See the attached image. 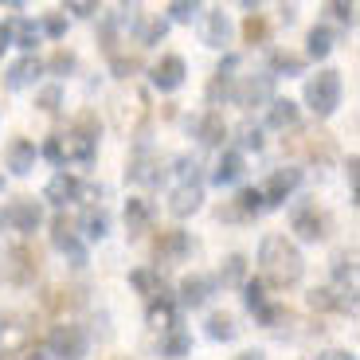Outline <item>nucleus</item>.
<instances>
[{
    "mask_svg": "<svg viewBox=\"0 0 360 360\" xmlns=\"http://www.w3.org/2000/svg\"><path fill=\"white\" fill-rule=\"evenodd\" d=\"M231 204L239 207V216H243V219H255V216H262V212H266V200H262L259 188H243L239 196L231 200Z\"/></svg>",
    "mask_w": 360,
    "mask_h": 360,
    "instance_id": "2f4dec72",
    "label": "nucleus"
},
{
    "mask_svg": "<svg viewBox=\"0 0 360 360\" xmlns=\"http://www.w3.org/2000/svg\"><path fill=\"white\" fill-rule=\"evenodd\" d=\"M270 79H297V75H306V59L294 51H270Z\"/></svg>",
    "mask_w": 360,
    "mask_h": 360,
    "instance_id": "a878e982",
    "label": "nucleus"
},
{
    "mask_svg": "<svg viewBox=\"0 0 360 360\" xmlns=\"http://www.w3.org/2000/svg\"><path fill=\"white\" fill-rule=\"evenodd\" d=\"M0 227H4V224H0Z\"/></svg>",
    "mask_w": 360,
    "mask_h": 360,
    "instance_id": "bf43d9fd",
    "label": "nucleus"
},
{
    "mask_svg": "<svg viewBox=\"0 0 360 360\" xmlns=\"http://www.w3.org/2000/svg\"><path fill=\"white\" fill-rule=\"evenodd\" d=\"M0 188H4V176H0Z\"/></svg>",
    "mask_w": 360,
    "mask_h": 360,
    "instance_id": "13d9d810",
    "label": "nucleus"
},
{
    "mask_svg": "<svg viewBox=\"0 0 360 360\" xmlns=\"http://www.w3.org/2000/svg\"><path fill=\"white\" fill-rule=\"evenodd\" d=\"M36 106L44 110V114H55V110L63 106V82H47V86L36 94Z\"/></svg>",
    "mask_w": 360,
    "mask_h": 360,
    "instance_id": "4c0bfd02",
    "label": "nucleus"
},
{
    "mask_svg": "<svg viewBox=\"0 0 360 360\" xmlns=\"http://www.w3.org/2000/svg\"><path fill=\"white\" fill-rule=\"evenodd\" d=\"M51 243L55 251H63L67 259H71V266H86V243L79 239V231H75V224L67 219V212H59V216L51 219Z\"/></svg>",
    "mask_w": 360,
    "mask_h": 360,
    "instance_id": "6e6552de",
    "label": "nucleus"
},
{
    "mask_svg": "<svg viewBox=\"0 0 360 360\" xmlns=\"http://www.w3.org/2000/svg\"><path fill=\"white\" fill-rule=\"evenodd\" d=\"M12 44L24 47L27 55H36V44H39V24H32V20H12Z\"/></svg>",
    "mask_w": 360,
    "mask_h": 360,
    "instance_id": "7c9ffc66",
    "label": "nucleus"
},
{
    "mask_svg": "<svg viewBox=\"0 0 360 360\" xmlns=\"http://www.w3.org/2000/svg\"><path fill=\"white\" fill-rule=\"evenodd\" d=\"M145 321H149V329H161V333H172V329H180L176 325V302H172V294L153 297L149 302V309H145Z\"/></svg>",
    "mask_w": 360,
    "mask_h": 360,
    "instance_id": "412c9836",
    "label": "nucleus"
},
{
    "mask_svg": "<svg viewBox=\"0 0 360 360\" xmlns=\"http://www.w3.org/2000/svg\"><path fill=\"white\" fill-rule=\"evenodd\" d=\"M126 27L134 32V39L141 47H153V44H161L165 36H169V20L165 16H145V12H129V20H126Z\"/></svg>",
    "mask_w": 360,
    "mask_h": 360,
    "instance_id": "4468645a",
    "label": "nucleus"
},
{
    "mask_svg": "<svg viewBox=\"0 0 360 360\" xmlns=\"http://www.w3.org/2000/svg\"><path fill=\"white\" fill-rule=\"evenodd\" d=\"M255 317H259V325H266V329H274V325H282V321L290 317V309H286V306H278V302H266V306H262Z\"/></svg>",
    "mask_w": 360,
    "mask_h": 360,
    "instance_id": "c03bdc74",
    "label": "nucleus"
},
{
    "mask_svg": "<svg viewBox=\"0 0 360 360\" xmlns=\"http://www.w3.org/2000/svg\"><path fill=\"white\" fill-rule=\"evenodd\" d=\"M207 337L212 341H235L239 337V325L231 321V314H212L207 317Z\"/></svg>",
    "mask_w": 360,
    "mask_h": 360,
    "instance_id": "72a5a7b5",
    "label": "nucleus"
},
{
    "mask_svg": "<svg viewBox=\"0 0 360 360\" xmlns=\"http://www.w3.org/2000/svg\"><path fill=\"white\" fill-rule=\"evenodd\" d=\"M180 306L184 309H204L207 302H212V297H216V274H184V278H180Z\"/></svg>",
    "mask_w": 360,
    "mask_h": 360,
    "instance_id": "9b49d317",
    "label": "nucleus"
},
{
    "mask_svg": "<svg viewBox=\"0 0 360 360\" xmlns=\"http://www.w3.org/2000/svg\"><path fill=\"white\" fill-rule=\"evenodd\" d=\"M0 224L16 227L20 235H36L39 224H44V204H39V200H32V196H20V200H12V204L4 207Z\"/></svg>",
    "mask_w": 360,
    "mask_h": 360,
    "instance_id": "1a4fd4ad",
    "label": "nucleus"
},
{
    "mask_svg": "<svg viewBox=\"0 0 360 360\" xmlns=\"http://www.w3.org/2000/svg\"><path fill=\"white\" fill-rule=\"evenodd\" d=\"M44 75V59L39 55H24L4 71V90H24V86H36V79Z\"/></svg>",
    "mask_w": 360,
    "mask_h": 360,
    "instance_id": "f3484780",
    "label": "nucleus"
},
{
    "mask_svg": "<svg viewBox=\"0 0 360 360\" xmlns=\"http://www.w3.org/2000/svg\"><path fill=\"white\" fill-rule=\"evenodd\" d=\"M239 290H243V306L251 309V314H259V309L266 306V282L262 278H247Z\"/></svg>",
    "mask_w": 360,
    "mask_h": 360,
    "instance_id": "f704fd0d",
    "label": "nucleus"
},
{
    "mask_svg": "<svg viewBox=\"0 0 360 360\" xmlns=\"http://www.w3.org/2000/svg\"><path fill=\"white\" fill-rule=\"evenodd\" d=\"M39 157H44V161H51L55 169H63V137H47L44 145H39Z\"/></svg>",
    "mask_w": 360,
    "mask_h": 360,
    "instance_id": "a18cd8bd",
    "label": "nucleus"
},
{
    "mask_svg": "<svg viewBox=\"0 0 360 360\" xmlns=\"http://www.w3.org/2000/svg\"><path fill=\"white\" fill-rule=\"evenodd\" d=\"M243 282H247V259L243 255H227L224 266H219V274H216V286L235 290V286H243Z\"/></svg>",
    "mask_w": 360,
    "mask_h": 360,
    "instance_id": "cd10ccee",
    "label": "nucleus"
},
{
    "mask_svg": "<svg viewBox=\"0 0 360 360\" xmlns=\"http://www.w3.org/2000/svg\"><path fill=\"white\" fill-rule=\"evenodd\" d=\"M94 157H98V122H94V114H82L79 122H75V129L67 134L63 161H75V165H82V169H90Z\"/></svg>",
    "mask_w": 360,
    "mask_h": 360,
    "instance_id": "20e7f679",
    "label": "nucleus"
},
{
    "mask_svg": "<svg viewBox=\"0 0 360 360\" xmlns=\"http://www.w3.org/2000/svg\"><path fill=\"white\" fill-rule=\"evenodd\" d=\"M36 145L27 141V137H12L8 149H4V165H8L12 176H27V172L36 169Z\"/></svg>",
    "mask_w": 360,
    "mask_h": 360,
    "instance_id": "a211bd4d",
    "label": "nucleus"
},
{
    "mask_svg": "<svg viewBox=\"0 0 360 360\" xmlns=\"http://www.w3.org/2000/svg\"><path fill=\"white\" fill-rule=\"evenodd\" d=\"M297 184H302V169H297V165H286V169L270 172L259 192H262V200H266V207H282L297 192Z\"/></svg>",
    "mask_w": 360,
    "mask_h": 360,
    "instance_id": "9d476101",
    "label": "nucleus"
},
{
    "mask_svg": "<svg viewBox=\"0 0 360 360\" xmlns=\"http://www.w3.org/2000/svg\"><path fill=\"white\" fill-rule=\"evenodd\" d=\"M129 286H134L137 290V294H161V282H157V274H153V270H149V266H137V270H129Z\"/></svg>",
    "mask_w": 360,
    "mask_h": 360,
    "instance_id": "c9c22d12",
    "label": "nucleus"
},
{
    "mask_svg": "<svg viewBox=\"0 0 360 360\" xmlns=\"http://www.w3.org/2000/svg\"><path fill=\"white\" fill-rule=\"evenodd\" d=\"M126 180L129 184H161L165 180V161L149 141H141L129 153V165H126Z\"/></svg>",
    "mask_w": 360,
    "mask_h": 360,
    "instance_id": "423d86ee",
    "label": "nucleus"
},
{
    "mask_svg": "<svg viewBox=\"0 0 360 360\" xmlns=\"http://www.w3.org/2000/svg\"><path fill=\"white\" fill-rule=\"evenodd\" d=\"M235 360H266V356H262V352L255 349V352H243V356H235Z\"/></svg>",
    "mask_w": 360,
    "mask_h": 360,
    "instance_id": "6e6d98bb",
    "label": "nucleus"
},
{
    "mask_svg": "<svg viewBox=\"0 0 360 360\" xmlns=\"http://www.w3.org/2000/svg\"><path fill=\"white\" fill-rule=\"evenodd\" d=\"M149 219H153V204H149V200H126V227H129V239H137V235L149 227Z\"/></svg>",
    "mask_w": 360,
    "mask_h": 360,
    "instance_id": "c85d7f7f",
    "label": "nucleus"
},
{
    "mask_svg": "<svg viewBox=\"0 0 360 360\" xmlns=\"http://www.w3.org/2000/svg\"><path fill=\"white\" fill-rule=\"evenodd\" d=\"M200 39H204V47H216V51H224V47H227V39H231V24H227V16H224L219 8L204 12Z\"/></svg>",
    "mask_w": 360,
    "mask_h": 360,
    "instance_id": "5701e85b",
    "label": "nucleus"
},
{
    "mask_svg": "<svg viewBox=\"0 0 360 360\" xmlns=\"http://www.w3.org/2000/svg\"><path fill=\"white\" fill-rule=\"evenodd\" d=\"M75 67H79V59H75V51H55L51 59L44 63V71H51V75H55V82H63L67 75L75 71Z\"/></svg>",
    "mask_w": 360,
    "mask_h": 360,
    "instance_id": "e433bc0d",
    "label": "nucleus"
},
{
    "mask_svg": "<svg viewBox=\"0 0 360 360\" xmlns=\"http://www.w3.org/2000/svg\"><path fill=\"white\" fill-rule=\"evenodd\" d=\"M231 98H235V106H243V110L270 106V102H274V79H270L266 71L262 75H243V79L231 86Z\"/></svg>",
    "mask_w": 360,
    "mask_h": 360,
    "instance_id": "0eeeda50",
    "label": "nucleus"
},
{
    "mask_svg": "<svg viewBox=\"0 0 360 360\" xmlns=\"http://www.w3.org/2000/svg\"><path fill=\"white\" fill-rule=\"evenodd\" d=\"M243 172H247V157L239 153V149H224L216 169H212V184H216V188H227V184H235Z\"/></svg>",
    "mask_w": 360,
    "mask_h": 360,
    "instance_id": "aec40b11",
    "label": "nucleus"
},
{
    "mask_svg": "<svg viewBox=\"0 0 360 360\" xmlns=\"http://www.w3.org/2000/svg\"><path fill=\"white\" fill-rule=\"evenodd\" d=\"M333 278H337V286H356V255L352 251L333 255Z\"/></svg>",
    "mask_w": 360,
    "mask_h": 360,
    "instance_id": "473e14b6",
    "label": "nucleus"
},
{
    "mask_svg": "<svg viewBox=\"0 0 360 360\" xmlns=\"http://www.w3.org/2000/svg\"><path fill=\"white\" fill-rule=\"evenodd\" d=\"M297 122H302V110H297V102H290V98H274L266 106V126L270 129H297Z\"/></svg>",
    "mask_w": 360,
    "mask_h": 360,
    "instance_id": "b1692460",
    "label": "nucleus"
},
{
    "mask_svg": "<svg viewBox=\"0 0 360 360\" xmlns=\"http://www.w3.org/2000/svg\"><path fill=\"white\" fill-rule=\"evenodd\" d=\"M200 12H204V8L192 4V0H172V4H169V20H172V24H192Z\"/></svg>",
    "mask_w": 360,
    "mask_h": 360,
    "instance_id": "37998d69",
    "label": "nucleus"
},
{
    "mask_svg": "<svg viewBox=\"0 0 360 360\" xmlns=\"http://www.w3.org/2000/svg\"><path fill=\"white\" fill-rule=\"evenodd\" d=\"M333 47H337V32H333V27H325V24L309 27V36H306V55H309V59L321 63V59L333 55Z\"/></svg>",
    "mask_w": 360,
    "mask_h": 360,
    "instance_id": "393cba45",
    "label": "nucleus"
},
{
    "mask_svg": "<svg viewBox=\"0 0 360 360\" xmlns=\"http://www.w3.org/2000/svg\"><path fill=\"white\" fill-rule=\"evenodd\" d=\"M8 47H12V20H4V27H0V59H4Z\"/></svg>",
    "mask_w": 360,
    "mask_h": 360,
    "instance_id": "864d4df0",
    "label": "nucleus"
},
{
    "mask_svg": "<svg viewBox=\"0 0 360 360\" xmlns=\"http://www.w3.org/2000/svg\"><path fill=\"white\" fill-rule=\"evenodd\" d=\"M44 200H47V204H55V207H67V204H75V200H82V180L75 176V172L59 169L51 180H47Z\"/></svg>",
    "mask_w": 360,
    "mask_h": 360,
    "instance_id": "2eb2a0df",
    "label": "nucleus"
},
{
    "mask_svg": "<svg viewBox=\"0 0 360 360\" xmlns=\"http://www.w3.org/2000/svg\"><path fill=\"white\" fill-rule=\"evenodd\" d=\"M259 270H262V282L286 290V286H297V282H302V274H306V259H302V251L290 243L286 235H262Z\"/></svg>",
    "mask_w": 360,
    "mask_h": 360,
    "instance_id": "f257e3e1",
    "label": "nucleus"
},
{
    "mask_svg": "<svg viewBox=\"0 0 360 360\" xmlns=\"http://www.w3.org/2000/svg\"><path fill=\"white\" fill-rule=\"evenodd\" d=\"M290 231H294L302 243H317V239H325V216L314 204H297L294 212H290Z\"/></svg>",
    "mask_w": 360,
    "mask_h": 360,
    "instance_id": "ddd939ff",
    "label": "nucleus"
},
{
    "mask_svg": "<svg viewBox=\"0 0 360 360\" xmlns=\"http://www.w3.org/2000/svg\"><path fill=\"white\" fill-rule=\"evenodd\" d=\"M231 86H235V79H227V75H212V82H207V106H219L224 98H231Z\"/></svg>",
    "mask_w": 360,
    "mask_h": 360,
    "instance_id": "79ce46f5",
    "label": "nucleus"
},
{
    "mask_svg": "<svg viewBox=\"0 0 360 360\" xmlns=\"http://www.w3.org/2000/svg\"><path fill=\"white\" fill-rule=\"evenodd\" d=\"M188 352H192V333H184V329L165 333V341H161V356L165 360H184Z\"/></svg>",
    "mask_w": 360,
    "mask_h": 360,
    "instance_id": "c756f323",
    "label": "nucleus"
},
{
    "mask_svg": "<svg viewBox=\"0 0 360 360\" xmlns=\"http://www.w3.org/2000/svg\"><path fill=\"white\" fill-rule=\"evenodd\" d=\"M266 36H270L266 20H262L259 12H251V16L243 20V39H247V44H266Z\"/></svg>",
    "mask_w": 360,
    "mask_h": 360,
    "instance_id": "a19ab883",
    "label": "nucleus"
},
{
    "mask_svg": "<svg viewBox=\"0 0 360 360\" xmlns=\"http://www.w3.org/2000/svg\"><path fill=\"white\" fill-rule=\"evenodd\" d=\"M36 274H39V259H36L32 247L16 243V247L4 251V259H0V282H4V286H32Z\"/></svg>",
    "mask_w": 360,
    "mask_h": 360,
    "instance_id": "39448f33",
    "label": "nucleus"
},
{
    "mask_svg": "<svg viewBox=\"0 0 360 360\" xmlns=\"http://www.w3.org/2000/svg\"><path fill=\"white\" fill-rule=\"evenodd\" d=\"M0 360H20V352H0Z\"/></svg>",
    "mask_w": 360,
    "mask_h": 360,
    "instance_id": "4d7b16f0",
    "label": "nucleus"
},
{
    "mask_svg": "<svg viewBox=\"0 0 360 360\" xmlns=\"http://www.w3.org/2000/svg\"><path fill=\"white\" fill-rule=\"evenodd\" d=\"M329 12H333L337 20H341V24H356V4H345V0H337V4H329Z\"/></svg>",
    "mask_w": 360,
    "mask_h": 360,
    "instance_id": "3c124183",
    "label": "nucleus"
},
{
    "mask_svg": "<svg viewBox=\"0 0 360 360\" xmlns=\"http://www.w3.org/2000/svg\"><path fill=\"white\" fill-rule=\"evenodd\" d=\"M345 176H349V188H352V204H360V157L349 153L345 161Z\"/></svg>",
    "mask_w": 360,
    "mask_h": 360,
    "instance_id": "49530a36",
    "label": "nucleus"
},
{
    "mask_svg": "<svg viewBox=\"0 0 360 360\" xmlns=\"http://www.w3.org/2000/svg\"><path fill=\"white\" fill-rule=\"evenodd\" d=\"M172 165H176V169H172L176 172V184H200V161L196 157L184 153V157H176Z\"/></svg>",
    "mask_w": 360,
    "mask_h": 360,
    "instance_id": "58836bf2",
    "label": "nucleus"
},
{
    "mask_svg": "<svg viewBox=\"0 0 360 360\" xmlns=\"http://www.w3.org/2000/svg\"><path fill=\"white\" fill-rule=\"evenodd\" d=\"M63 12H75L79 20H90L94 12H98V4H94V0H67Z\"/></svg>",
    "mask_w": 360,
    "mask_h": 360,
    "instance_id": "8fccbe9b",
    "label": "nucleus"
},
{
    "mask_svg": "<svg viewBox=\"0 0 360 360\" xmlns=\"http://www.w3.org/2000/svg\"><path fill=\"white\" fill-rule=\"evenodd\" d=\"M110 71H114V79H134L141 71V59L137 55H110Z\"/></svg>",
    "mask_w": 360,
    "mask_h": 360,
    "instance_id": "ea45409f",
    "label": "nucleus"
},
{
    "mask_svg": "<svg viewBox=\"0 0 360 360\" xmlns=\"http://www.w3.org/2000/svg\"><path fill=\"white\" fill-rule=\"evenodd\" d=\"M317 360H356L352 352H345V349H333V352H321Z\"/></svg>",
    "mask_w": 360,
    "mask_h": 360,
    "instance_id": "5fc2aeb1",
    "label": "nucleus"
},
{
    "mask_svg": "<svg viewBox=\"0 0 360 360\" xmlns=\"http://www.w3.org/2000/svg\"><path fill=\"white\" fill-rule=\"evenodd\" d=\"M200 204H204V184H176V188L169 192V212L176 219L200 212Z\"/></svg>",
    "mask_w": 360,
    "mask_h": 360,
    "instance_id": "4be33fe9",
    "label": "nucleus"
},
{
    "mask_svg": "<svg viewBox=\"0 0 360 360\" xmlns=\"http://www.w3.org/2000/svg\"><path fill=\"white\" fill-rule=\"evenodd\" d=\"M79 227H82V235H86L90 243H98V239L110 235V212L106 207H86L82 219H79Z\"/></svg>",
    "mask_w": 360,
    "mask_h": 360,
    "instance_id": "bb28decb",
    "label": "nucleus"
},
{
    "mask_svg": "<svg viewBox=\"0 0 360 360\" xmlns=\"http://www.w3.org/2000/svg\"><path fill=\"white\" fill-rule=\"evenodd\" d=\"M239 145H243L247 153H259L262 149V129L259 126H243L239 129ZM243 149H239V153H243Z\"/></svg>",
    "mask_w": 360,
    "mask_h": 360,
    "instance_id": "de8ad7c7",
    "label": "nucleus"
},
{
    "mask_svg": "<svg viewBox=\"0 0 360 360\" xmlns=\"http://www.w3.org/2000/svg\"><path fill=\"white\" fill-rule=\"evenodd\" d=\"M184 75H188V63H184L180 55H161V63L149 71V79H153V86L161 90V94H172V90L184 86Z\"/></svg>",
    "mask_w": 360,
    "mask_h": 360,
    "instance_id": "dca6fc26",
    "label": "nucleus"
},
{
    "mask_svg": "<svg viewBox=\"0 0 360 360\" xmlns=\"http://www.w3.org/2000/svg\"><path fill=\"white\" fill-rule=\"evenodd\" d=\"M341 71H317L314 79H306V106L317 117H333L341 106Z\"/></svg>",
    "mask_w": 360,
    "mask_h": 360,
    "instance_id": "7ed1b4c3",
    "label": "nucleus"
},
{
    "mask_svg": "<svg viewBox=\"0 0 360 360\" xmlns=\"http://www.w3.org/2000/svg\"><path fill=\"white\" fill-rule=\"evenodd\" d=\"M153 255L161 266H169V262H184L192 255V235L180 231V227H172V231H161L153 243Z\"/></svg>",
    "mask_w": 360,
    "mask_h": 360,
    "instance_id": "f8f14e48",
    "label": "nucleus"
},
{
    "mask_svg": "<svg viewBox=\"0 0 360 360\" xmlns=\"http://www.w3.org/2000/svg\"><path fill=\"white\" fill-rule=\"evenodd\" d=\"M192 134H196V141L204 145V149H219L227 137V122L219 110H207V114L196 117V126H192Z\"/></svg>",
    "mask_w": 360,
    "mask_h": 360,
    "instance_id": "6ab92c4d",
    "label": "nucleus"
},
{
    "mask_svg": "<svg viewBox=\"0 0 360 360\" xmlns=\"http://www.w3.org/2000/svg\"><path fill=\"white\" fill-rule=\"evenodd\" d=\"M86 345H90V337H86L82 325L59 321V325H51V333L44 337L39 349H44L51 360H79V356H86Z\"/></svg>",
    "mask_w": 360,
    "mask_h": 360,
    "instance_id": "f03ea898",
    "label": "nucleus"
},
{
    "mask_svg": "<svg viewBox=\"0 0 360 360\" xmlns=\"http://www.w3.org/2000/svg\"><path fill=\"white\" fill-rule=\"evenodd\" d=\"M39 36H51V39H63L67 36V20L63 16H47L44 24H39Z\"/></svg>",
    "mask_w": 360,
    "mask_h": 360,
    "instance_id": "09e8293b",
    "label": "nucleus"
},
{
    "mask_svg": "<svg viewBox=\"0 0 360 360\" xmlns=\"http://www.w3.org/2000/svg\"><path fill=\"white\" fill-rule=\"evenodd\" d=\"M235 71H239V55H224L216 67V75H227V79H235Z\"/></svg>",
    "mask_w": 360,
    "mask_h": 360,
    "instance_id": "603ef678",
    "label": "nucleus"
}]
</instances>
